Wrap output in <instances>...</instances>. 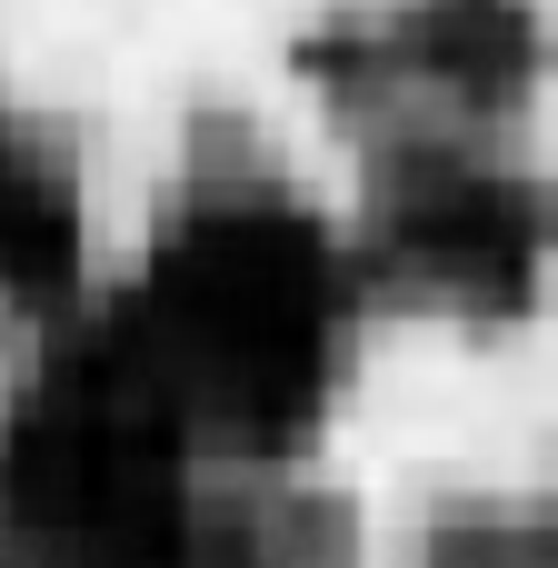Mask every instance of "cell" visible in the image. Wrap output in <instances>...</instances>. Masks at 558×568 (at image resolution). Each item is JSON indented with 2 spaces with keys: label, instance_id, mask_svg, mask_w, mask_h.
Wrapping results in <instances>:
<instances>
[{
  "label": "cell",
  "instance_id": "5",
  "mask_svg": "<svg viewBox=\"0 0 558 568\" xmlns=\"http://www.w3.org/2000/svg\"><path fill=\"white\" fill-rule=\"evenodd\" d=\"M539 539H549V568H558V489H549V509H539Z\"/></svg>",
  "mask_w": 558,
  "mask_h": 568
},
{
  "label": "cell",
  "instance_id": "2",
  "mask_svg": "<svg viewBox=\"0 0 558 568\" xmlns=\"http://www.w3.org/2000/svg\"><path fill=\"white\" fill-rule=\"evenodd\" d=\"M349 240L379 310L499 329L539 310L558 270V190L499 150V130H389Z\"/></svg>",
  "mask_w": 558,
  "mask_h": 568
},
{
  "label": "cell",
  "instance_id": "4",
  "mask_svg": "<svg viewBox=\"0 0 558 568\" xmlns=\"http://www.w3.org/2000/svg\"><path fill=\"white\" fill-rule=\"evenodd\" d=\"M90 300V210L60 140L20 110H0V310L70 320Z\"/></svg>",
  "mask_w": 558,
  "mask_h": 568
},
{
  "label": "cell",
  "instance_id": "1",
  "mask_svg": "<svg viewBox=\"0 0 558 568\" xmlns=\"http://www.w3.org/2000/svg\"><path fill=\"white\" fill-rule=\"evenodd\" d=\"M110 310L190 409L200 449L250 479L290 469L329 429L339 379L359 359V320L379 300L349 220H329L260 150H230L160 200L150 250L110 290Z\"/></svg>",
  "mask_w": 558,
  "mask_h": 568
},
{
  "label": "cell",
  "instance_id": "3",
  "mask_svg": "<svg viewBox=\"0 0 558 568\" xmlns=\"http://www.w3.org/2000/svg\"><path fill=\"white\" fill-rule=\"evenodd\" d=\"M359 70L409 110L389 130H509L549 70V40L529 0H399L359 40Z\"/></svg>",
  "mask_w": 558,
  "mask_h": 568
}]
</instances>
